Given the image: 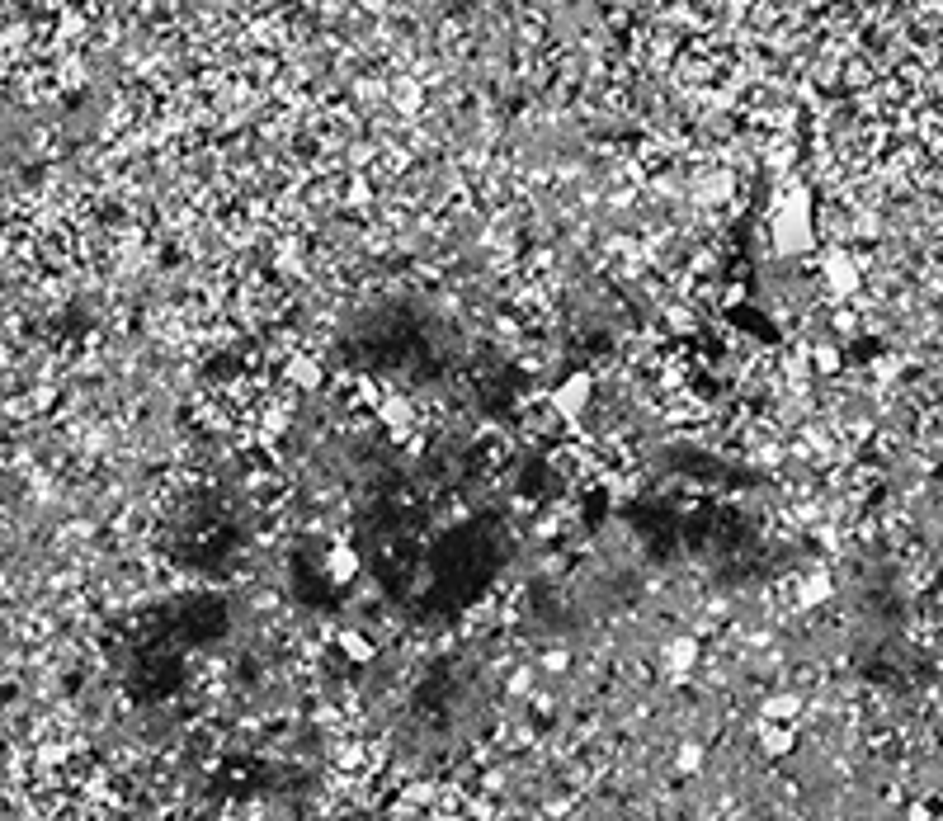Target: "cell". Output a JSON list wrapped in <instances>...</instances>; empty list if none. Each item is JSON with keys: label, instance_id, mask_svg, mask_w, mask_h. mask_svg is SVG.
Returning <instances> with one entry per match:
<instances>
[{"label": "cell", "instance_id": "cell-1", "mask_svg": "<svg viewBox=\"0 0 943 821\" xmlns=\"http://www.w3.org/2000/svg\"><path fill=\"white\" fill-rule=\"evenodd\" d=\"M769 251L774 255H811L816 251V208L807 189L778 194L769 208Z\"/></svg>", "mask_w": 943, "mask_h": 821}, {"label": "cell", "instance_id": "cell-2", "mask_svg": "<svg viewBox=\"0 0 943 821\" xmlns=\"http://www.w3.org/2000/svg\"><path fill=\"white\" fill-rule=\"evenodd\" d=\"M590 402H595V378L585 369H576V373H566L562 383L547 392V406L557 411L562 420H576V416H585L590 411Z\"/></svg>", "mask_w": 943, "mask_h": 821}, {"label": "cell", "instance_id": "cell-3", "mask_svg": "<svg viewBox=\"0 0 943 821\" xmlns=\"http://www.w3.org/2000/svg\"><path fill=\"white\" fill-rule=\"evenodd\" d=\"M821 284H826V293H835V298H854L863 284V269L859 260L849 251H830L821 255Z\"/></svg>", "mask_w": 943, "mask_h": 821}, {"label": "cell", "instance_id": "cell-4", "mask_svg": "<svg viewBox=\"0 0 943 821\" xmlns=\"http://www.w3.org/2000/svg\"><path fill=\"white\" fill-rule=\"evenodd\" d=\"M694 661H698V642L689 633H679V637H670V642H665L661 666L670 675H689V671H694Z\"/></svg>", "mask_w": 943, "mask_h": 821}, {"label": "cell", "instance_id": "cell-5", "mask_svg": "<svg viewBox=\"0 0 943 821\" xmlns=\"http://www.w3.org/2000/svg\"><path fill=\"white\" fill-rule=\"evenodd\" d=\"M797 741V727H788V722H760V751L764 755H788Z\"/></svg>", "mask_w": 943, "mask_h": 821}, {"label": "cell", "instance_id": "cell-6", "mask_svg": "<svg viewBox=\"0 0 943 821\" xmlns=\"http://www.w3.org/2000/svg\"><path fill=\"white\" fill-rule=\"evenodd\" d=\"M797 708H802V704H797L793 694H769V699L760 704V722H788V727H793Z\"/></svg>", "mask_w": 943, "mask_h": 821}, {"label": "cell", "instance_id": "cell-7", "mask_svg": "<svg viewBox=\"0 0 943 821\" xmlns=\"http://www.w3.org/2000/svg\"><path fill=\"white\" fill-rule=\"evenodd\" d=\"M340 652H345L349 661H373V642H368L364 633H340Z\"/></svg>", "mask_w": 943, "mask_h": 821}, {"label": "cell", "instance_id": "cell-8", "mask_svg": "<svg viewBox=\"0 0 943 821\" xmlns=\"http://www.w3.org/2000/svg\"><path fill=\"white\" fill-rule=\"evenodd\" d=\"M354 567H359V562H354V553H345V548H340V553H331V581H340V586H345L349 576H354Z\"/></svg>", "mask_w": 943, "mask_h": 821}, {"label": "cell", "instance_id": "cell-9", "mask_svg": "<svg viewBox=\"0 0 943 821\" xmlns=\"http://www.w3.org/2000/svg\"><path fill=\"white\" fill-rule=\"evenodd\" d=\"M698 765H703V746H694V741H689V746L679 751V770H698Z\"/></svg>", "mask_w": 943, "mask_h": 821}]
</instances>
